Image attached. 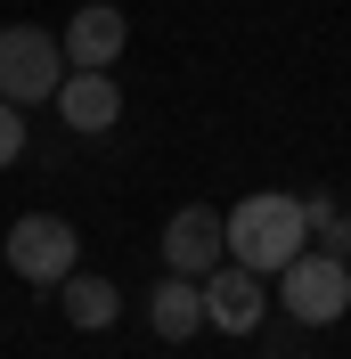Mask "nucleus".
Returning <instances> with one entry per match:
<instances>
[{"instance_id":"obj_4","label":"nucleus","mask_w":351,"mask_h":359,"mask_svg":"<svg viewBox=\"0 0 351 359\" xmlns=\"http://www.w3.org/2000/svg\"><path fill=\"white\" fill-rule=\"evenodd\" d=\"M74 262H82V237H74V221H58V212H25V221L8 229V269H17L25 286H58Z\"/></svg>"},{"instance_id":"obj_1","label":"nucleus","mask_w":351,"mask_h":359,"mask_svg":"<svg viewBox=\"0 0 351 359\" xmlns=\"http://www.w3.org/2000/svg\"><path fill=\"white\" fill-rule=\"evenodd\" d=\"M220 221H229V262H245V269H262V278H278V269L303 253L310 212H303L294 196H278V188H262V196L229 204Z\"/></svg>"},{"instance_id":"obj_8","label":"nucleus","mask_w":351,"mask_h":359,"mask_svg":"<svg viewBox=\"0 0 351 359\" xmlns=\"http://www.w3.org/2000/svg\"><path fill=\"white\" fill-rule=\"evenodd\" d=\"M123 33H131V25H123V8H107V0H90V8H74L66 17V57L74 66H114V57H123Z\"/></svg>"},{"instance_id":"obj_2","label":"nucleus","mask_w":351,"mask_h":359,"mask_svg":"<svg viewBox=\"0 0 351 359\" xmlns=\"http://www.w3.org/2000/svg\"><path fill=\"white\" fill-rule=\"evenodd\" d=\"M278 294H286V318L303 327H335L351 311V262L343 253H294L278 269Z\"/></svg>"},{"instance_id":"obj_11","label":"nucleus","mask_w":351,"mask_h":359,"mask_svg":"<svg viewBox=\"0 0 351 359\" xmlns=\"http://www.w3.org/2000/svg\"><path fill=\"white\" fill-rule=\"evenodd\" d=\"M17 156H25V107L0 98V163H17Z\"/></svg>"},{"instance_id":"obj_5","label":"nucleus","mask_w":351,"mask_h":359,"mask_svg":"<svg viewBox=\"0 0 351 359\" xmlns=\"http://www.w3.org/2000/svg\"><path fill=\"white\" fill-rule=\"evenodd\" d=\"M270 318V278L245 262H220L204 269V327H220V335H253Z\"/></svg>"},{"instance_id":"obj_3","label":"nucleus","mask_w":351,"mask_h":359,"mask_svg":"<svg viewBox=\"0 0 351 359\" xmlns=\"http://www.w3.org/2000/svg\"><path fill=\"white\" fill-rule=\"evenodd\" d=\"M58 82H66V49L49 33H33V25H8L0 33V98L41 107V98H58Z\"/></svg>"},{"instance_id":"obj_6","label":"nucleus","mask_w":351,"mask_h":359,"mask_svg":"<svg viewBox=\"0 0 351 359\" xmlns=\"http://www.w3.org/2000/svg\"><path fill=\"white\" fill-rule=\"evenodd\" d=\"M220 262H229V221H220L213 204H180L172 221H164V269L172 278H204Z\"/></svg>"},{"instance_id":"obj_7","label":"nucleus","mask_w":351,"mask_h":359,"mask_svg":"<svg viewBox=\"0 0 351 359\" xmlns=\"http://www.w3.org/2000/svg\"><path fill=\"white\" fill-rule=\"evenodd\" d=\"M58 114H66V131L98 139V131H114V114H123V90L107 82V66H74L66 82H58Z\"/></svg>"},{"instance_id":"obj_10","label":"nucleus","mask_w":351,"mask_h":359,"mask_svg":"<svg viewBox=\"0 0 351 359\" xmlns=\"http://www.w3.org/2000/svg\"><path fill=\"white\" fill-rule=\"evenodd\" d=\"M58 294H66V318L82 327V335L114 327V311H123V294H114L107 278H82V269H66V278H58Z\"/></svg>"},{"instance_id":"obj_9","label":"nucleus","mask_w":351,"mask_h":359,"mask_svg":"<svg viewBox=\"0 0 351 359\" xmlns=\"http://www.w3.org/2000/svg\"><path fill=\"white\" fill-rule=\"evenodd\" d=\"M147 318H155V335H164V343H188V335L204 327V286H197V278H155Z\"/></svg>"}]
</instances>
